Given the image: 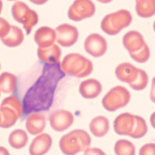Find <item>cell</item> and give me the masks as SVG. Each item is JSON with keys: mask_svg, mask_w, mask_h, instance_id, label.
Masks as SVG:
<instances>
[{"mask_svg": "<svg viewBox=\"0 0 155 155\" xmlns=\"http://www.w3.org/2000/svg\"><path fill=\"white\" fill-rule=\"evenodd\" d=\"M61 69L69 76L83 78L89 75L93 71L92 62L79 54H68L61 63Z\"/></svg>", "mask_w": 155, "mask_h": 155, "instance_id": "1", "label": "cell"}, {"mask_svg": "<svg viewBox=\"0 0 155 155\" xmlns=\"http://www.w3.org/2000/svg\"><path fill=\"white\" fill-rule=\"evenodd\" d=\"M91 142L92 140L86 131L74 130L61 138L59 146L64 153L73 155L87 150L90 147Z\"/></svg>", "mask_w": 155, "mask_h": 155, "instance_id": "2", "label": "cell"}, {"mask_svg": "<svg viewBox=\"0 0 155 155\" xmlns=\"http://www.w3.org/2000/svg\"><path fill=\"white\" fill-rule=\"evenodd\" d=\"M133 20L130 12L120 9L106 15L101 22V29L108 35H116L121 30L129 27Z\"/></svg>", "mask_w": 155, "mask_h": 155, "instance_id": "3", "label": "cell"}, {"mask_svg": "<svg viewBox=\"0 0 155 155\" xmlns=\"http://www.w3.org/2000/svg\"><path fill=\"white\" fill-rule=\"evenodd\" d=\"M12 15L16 21L23 24L27 34H30L34 26L37 24L39 17L36 11L30 9L25 2L16 1L12 5Z\"/></svg>", "mask_w": 155, "mask_h": 155, "instance_id": "4", "label": "cell"}, {"mask_svg": "<svg viewBox=\"0 0 155 155\" xmlns=\"http://www.w3.org/2000/svg\"><path fill=\"white\" fill-rule=\"evenodd\" d=\"M130 100V93L124 86H116L106 94L102 103L105 109L109 112H114L120 108L125 107Z\"/></svg>", "mask_w": 155, "mask_h": 155, "instance_id": "5", "label": "cell"}, {"mask_svg": "<svg viewBox=\"0 0 155 155\" xmlns=\"http://www.w3.org/2000/svg\"><path fill=\"white\" fill-rule=\"evenodd\" d=\"M95 10L92 0H74L68 11V16L73 21H81L94 16Z\"/></svg>", "mask_w": 155, "mask_h": 155, "instance_id": "6", "label": "cell"}, {"mask_svg": "<svg viewBox=\"0 0 155 155\" xmlns=\"http://www.w3.org/2000/svg\"><path fill=\"white\" fill-rule=\"evenodd\" d=\"M56 41L59 45L65 48L73 46L78 40L79 33L75 27L68 23L59 25L55 29Z\"/></svg>", "mask_w": 155, "mask_h": 155, "instance_id": "7", "label": "cell"}, {"mask_svg": "<svg viewBox=\"0 0 155 155\" xmlns=\"http://www.w3.org/2000/svg\"><path fill=\"white\" fill-rule=\"evenodd\" d=\"M84 48L88 54L94 58H100L106 54L108 48L107 41L99 34H92L87 37Z\"/></svg>", "mask_w": 155, "mask_h": 155, "instance_id": "8", "label": "cell"}, {"mask_svg": "<svg viewBox=\"0 0 155 155\" xmlns=\"http://www.w3.org/2000/svg\"><path fill=\"white\" fill-rule=\"evenodd\" d=\"M51 128L57 132L66 130L74 123V116L65 109H58L53 112L49 116Z\"/></svg>", "mask_w": 155, "mask_h": 155, "instance_id": "9", "label": "cell"}, {"mask_svg": "<svg viewBox=\"0 0 155 155\" xmlns=\"http://www.w3.org/2000/svg\"><path fill=\"white\" fill-rule=\"evenodd\" d=\"M52 138L48 134H40L33 140L29 152L32 155H43L48 153L52 146Z\"/></svg>", "mask_w": 155, "mask_h": 155, "instance_id": "10", "label": "cell"}, {"mask_svg": "<svg viewBox=\"0 0 155 155\" xmlns=\"http://www.w3.org/2000/svg\"><path fill=\"white\" fill-rule=\"evenodd\" d=\"M135 122V116L131 113H124L119 115L114 120L115 132L119 135L130 136Z\"/></svg>", "mask_w": 155, "mask_h": 155, "instance_id": "11", "label": "cell"}, {"mask_svg": "<svg viewBox=\"0 0 155 155\" xmlns=\"http://www.w3.org/2000/svg\"><path fill=\"white\" fill-rule=\"evenodd\" d=\"M37 56L43 63L54 64L60 61L61 51L58 44H54L47 48H38Z\"/></svg>", "mask_w": 155, "mask_h": 155, "instance_id": "12", "label": "cell"}, {"mask_svg": "<svg viewBox=\"0 0 155 155\" xmlns=\"http://www.w3.org/2000/svg\"><path fill=\"white\" fill-rule=\"evenodd\" d=\"M102 90L100 81L94 78L85 80L80 84L79 93L83 98L87 99H93L99 96Z\"/></svg>", "mask_w": 155, "mask_h": 155, "instance_id": "13", "label": "cell"}, {"mask_svg": "<svg viewBox=\"0 0 155 155\" xmlns=\"http://www.w3.org/2000/svg\"><path fill=\"white\" fill-rule=\"evenodd\" d=\"M47 124V119L42 113H33L26 120L27 130L32 135H38L43 133Z\"/></svg>", "mask_w": 155, "mask_h": 155, "instance_id": "14", "label": "cell"}, {"mask_svg": "<svg viewBox=\"0 0 155 155\" xmlns=\"http://www.w3.org/2000/svg\"><path fill=\"white\" fill-rule=\"evenodd\" d=\"M145 43L143 35L136 30L127 32L123 37V44L129 54L140 50Z\"/></svg>", "mask_w": 155, "mask_h": 155, "instance_id": "15", "label": "cell"}, {"mask_svg": "<svg viewBox=\"0 0 155 155\" xmlns=\"http://www.w3.org/2000/svg\"><path fill=\"white\" fill-rule=\"evenodd\" d=\"M34 41L38 48H47L51 46L56 41L55 30L49 27L39 28L34 34Z\"/></svg>", "mask_w": 155, "mask_h": 155, "instance_id": "16", "label": "cell"}, {"mask_svg": "<svg viewBox=\"0 0 155 155\" xmlns=\"http://www.w3.org/2000/svg\"><path fill=\"white\" fill-rule=\"evenodd\" d=\"M137 68L128 62L120 64L116 67L115 73L116 78L123 82L130 84L135 80L138 73Z\"/></svg>", "mask_w": 155, "mask_h": 155, "instance_id": "17", "label": "cell"}, {"mask_svg": "<svg viewBox=\"0 0 155 155\" xmlns=\"http://www.w3.org/2000/svg\"><path fill=\"white\" fill-rule=\"evenodd\" d=\"M89 130L96 137H103L109 130V121L106 116H98L92 120Z\"/></svg>", "mask_w": 155, "mask_h": 155, "instance_id": "18", "label": "cell"}, {"mask_svg": "<svg viewBox=\"0 0 155 155\" xmlns=\"http://www.w3.org/2000/svg\"><path fill=\"white\" fill-rule=\"evenodd\" d=\"M1 40L5 46L9 48H16L23 42L24 34L20 28L16 26H11L9 33L5 37L1 38Z\"/></svg>", "mask_w": 155, "mask_h": 155, "instance_id": "19", "label": "cell"}, {"mask_svg": "<svg viewBox=\"0 0 155 155\" xmlns=\"http://www.w3.org/2000/svg\"><path fill=\"white\" fill-rule=\"evenodd\" d=\"M17 88V78L12 73L0 74V91L5 94H12Z\"/></svg>", "mask_w": 155, "mask_h": 155, "instance_id": "20", "label": "cell"}, {"mask_svg": "<svg viewBox=\"0 0 155 155\" xmlns=\"http://www.w3.org/2000/svg\"><path fill=\"white\" fill-rule=\"evenodd\" d=\"M135 9L140 17H152L155 13V0H137Z\"/></svg>", "mask_w": 155, "mask_h": 155, "instance_id": "21", "label": "cell"}, {"mask_svg": "<svg viewBox=\"0 0 155 155\" xmlns=\"http://www.w3.org/2000/svg\"><path fill=\"white\" fill-rule=\"evenodd\" d=\"M9 143L12 148L21 149L27 146L29 138L27 132L21 129L13 130L9 136Z\"/></svg>", "mask_w": 155, "mask_h": 155, "instance_id": "22", "label": "cell"}, {"mask_svg": "<svg viewBox=\"0 0 155 155\" xmlns=\"http://www.w3.org/2000/svg\"><path fill=\"white\" fill-rule=\"evenodd\" d=\"M0 116H1L0 127L2 128H9L12 127L14 124H16L18 119H19L16 112L7 106H0Z\"/></svg>", "mask_w": 155, "mask_h": 155, "instance_id": "23", "label": "cell"}, {"mask_svg": "<svg viewBox=\"0 0 155 155\" xmlns=\"http://www.w3.org/2000/svg\"><path fill=\"white\" fill-rule=\"evenodd\" d=\"M135 116V122L130 137L134 139H140L144 137L147 133V125L143 117L139 116Z\"/></svg>", "mask_w": 155, "mask_h": 155, "instance_id": "24", "label": "cell"}, {"mask_svg": "<svg viewBox=\"0 0 155 155\" xmlns=\"http://www.w3.org/2000/svg\"><path fill=\"white\" fill-rule=\"evenodd\" d=\"M114 152L117 155H134L136 147L134 143L127 140H119L114 146Z\"/></svg>", "mask_w": 155, "mask_h": 155, "instance_id": "25", "label": "cell"}, {"mask_svg": "<svg viewBox=\"0 0 155 155\" xmlns=\"http://www.w3.org/2000/svg\"><path fill=\"white\" fill-rule=\"evenodd\" d=\"M1 106H7V107L12 109V110H14L19 118L21 117L23 113V108L22 103L18 99V97L15 96V95H10L9 97H6L1 103Z\"/></svg>", "mask_w": 155, "mask_h": 155, "instance_id": "26", "label": "cell"}, {"mask_svg": "<svg viewBox=\"0 0 155 155\" xmlns=\"http://www.w3.org/2000/svg\"><path fill=\"white\" fill-rule=\"evenodd\" d=\"M148 84V75L145 71L142 69H138V73L137 78L133 82L129 84L130 86L136 91L143 90Z\"/></svg>", "mask_w": 155, "mask_h": 155, "instance_id": "27", "label": "cell"}, {"mask_svg": "<svg viewBox=\"0 0 155 155\" xmlns=\"http://www.w3.org/2000/svg\"><path fill=\"white\" fill-rule=\"evenodd\" d=\"M130 55L135 61L139 62V63H144V62L147 61L148 59L150 58V48L147 46V44L145 43L144 45L140 49L135 52H133V53H130Z\"/></svg>", "mask_w": 155, "mask_h": 155, "instance_id": "28", "label": "cell"}, {"mask_svg": "<svg viewBox=\"0 0 155 155\" xmlns=\"http://www.w3.org/2000/svg\"><path fill=\"white\" fill-rule=\"evenodd\" d=\"M12 25L9 24V22L4 18L0 17V38L5 37L9 33Z\"/></svg>", "mask_w": 155, "mask_h": 155, "instance_id": "29", "label": "cell"}, {"mask_svg": "<svg viewBox=\"0 0 155 155\" xmlns=\"http://www.w3.org/2000/svg\"><path fill=\"white\" fill-rule=\"evenodd\" d=\"M139 153L140 155H154L155 145L154 143H147L143 145L140 150Z\"/></svg>", "mask_w": 155, "mask_h": 155, "instance_id": "30", "label": "cell"}, {"mask_svg": "<svg viewBox=\"0 0 155 155\" xmlns=\"http://www.w3.org/2000/svg\"><path fill=\"white\" fill-rule=\"evenodd\" d=\"M85 154H94V155H102L105 154V153L99 148H90L88 147L87 150L84 151Z\"/></svg>", "mask_w": 155, "mask_h": 155, "instance_id": "31", "label": "cell"}, {"mask_svg": "<svg viewBox=\"0 0 155 155\" xmlns=\"http://www.w3.org/2000/svg\"><path fill=\"white\" fill-rule=\"evenodd\" d=\"M29 1L35 5H43V4L46 3L48 0H29Z\"/></svg>", "mask_w": 155, "mask_h": 155, "instance_id": "32", "label": "cell"}, {"mask_svg": "<svg viewBox=\"0 0 155 155\" xmlns=\"http://www.w3.org/2000/svg\"><path fill=\"white\" fill-rule=\"evenodd\" d=\"M9 150L5 147H0V155H9Z\"/></svg>", "mask_w": 155, "mask_h": 155, "instance_id": "33", "label": "cell"}, {"mask_svg": "<svg viewBox=\"0 0 155 155\" xmlns=\"http://www.w3.org/2000/svg\"><path fill=\"white\" fill-rule=\"evenodd\" d=\"M97 1L99 2H101V3L107 4V3H109V2H111L113 0H97Z\"/></svg>", "mask_w": 155, "mask_h": 155, "instance_id": "34", "label": "cell"}, {"mask_svg": "<svg viewBox=\"0 0 155 155\" xmlns=\"http://www.w3.org/2000/svg\"><path fill=\"white\" fill-rule=\"evenodd\" d=\"M2 8H3V3H2V0H0V14L2 11Z\"/></svg>", "mask_w": 155, "mask_h": 155, "instance_id": "35", "label": "cell"}, {"mask_svg": "<svg viewBox=\"0 0 155 155\" xmlns=\"http://www.w3.org/2000/svg\"><path fill=\"white\" fill-rule=\"evenodd\" d=\"M9 1H16V0H9Z\"/></svg>", "mask_w": 155, "mask_h": 155, "instance_id": "36", "label": "cell"}, {"mask_svg": "<svg viewBox=\"0 0 155 155\" xmlns=\"http://www.w3.org/2000/svg\"><path fill=\"white\" fill-rule=\"evenodd\" d=\"M0 123H1V116H0Z\"/></svg>", "mask_w": 155, "mask_h": 155, "instance_id": "37", "label": "cell"}, {"mask_svg": "<svg viewBox=\"0 0 155 155\" xmlns=\"http://www.w3.org/2000/svg\"><path fill=\"white\" fill-rule=\"evenodd\" d=\"M0 96H1V91H0Z\"/></svg>", "mask_w": 155, "mask_h": 155, "instance_id": "38", "label": "cell"}, {"mask_svg": "<svg viewBox=\"0 0 155 155\" xmlns=\"http://www.w3.org/2000/svg\"><path fill=\"white\" fill-rule=\"evenodd\" d=\"M136 1H137V0H136Z\"/></svg>", "mask_w": 155, "mask_h": 155, "instance_id": "39", "label": "cell"}]
</instances>
